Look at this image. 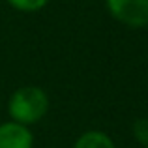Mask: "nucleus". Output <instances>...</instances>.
I'll use <instances>...</instances> for the list:
<instances>
[{
  "label": "nucleus",
  "mask_w": 148,
  "mask_h": 148,
  "mask_svg": "<svg viewBox=\"0 0 148 148\" xmlns=\"http://www.w3.org/2000/svg\"><path fill=\"white\" fill-rule=\"evenodd\" d=\"M49 96L41 86L26 84L21 86L8 99V116L11 122L30 127L45 118L49 112Z\"/></svg>",
  "instance_id": "1"
},
{
  "label": "nucleus",
  "mask_w": 148,
  "mask_h": 148,
  "mask_svg": "<svg viewBox=\"0 0 148 148\" xmlns=\"http://www.w3.org/2000/svg\"><path fill=\"white\" fill-rule=\"evenodd\" d=\"M109 15L130 28L148 26V0H105Z\"/></svg>",
  "instance_id": "2"
},
{
  "label": "nucleus",
  "mask_w": 148,
  "mask_h": 148,
  "mask_svg": "<svg viewBox=\"0 0 148 148\" xmlns=\"http://www.w3.org/2000/svg\"><path fill=\"white\" fill-rule=\"evenodd\" d=\"M0 148H34V135L30 127L17 122L0 124Z\"/></svg>",
  "instance_id": "3"
},
{
  "label": "nucleus",
  "mask_w": 148,
  "mask_h": 148,
  "mask_svg": "<svg viewBox=\"0 0 148 148\" xmlns=\"http://www.w3.org/2000/svg\"><path fill=\"white\" fill-rule=\"evenodd\" d=\"M73 148H116L111 135L101 130H88L81 133L73 143Z\"/></svg>",
  "instance_id": "4"
},
{
  "label": "nucleus",
  "mask_w": 148,
  "mask_h": 148,
  "mask_svg": "<svg viewBox=\"0 0 148 148\" xmlns=\"http://www.w3.org/2000/svg\"><path fill=\"white\" fill-rule=\"evenodd\" d=\"M8 6H11L13 10L23 11V13H36V11L43 10L49 4V0H6Z\"/></svg>",
  "instance_id": "5"
},
{
  "label": "nucleus",
  "mask_w": 148,
  "mask_h": 148,
  "mask_svg": "<svg viewBox=\"0 0 148 148\" xmlns=\"http://www.w3.org/2000/svg\"><path fill=\"white\" fill-rule=\"evenodd\" d=\"M131 131L143 146H148V118H137L131 126Z\"/></svg>",
  "instance_id": "6"
},
{
  "label": "nucleus",
  "mask_w": 148,
  "mask_h": 148,
  "mask_svg": "<svg viewBox=\"0 0 148 148\" xmlns=\"http://www.w3.org/2000/svg\"><path fill=\"white\" fill-rule=\"evenodd\" d=\"M145 148H148V146H145Z\"/></svg>",
  "instance_id": "7"
}]
</instances>
